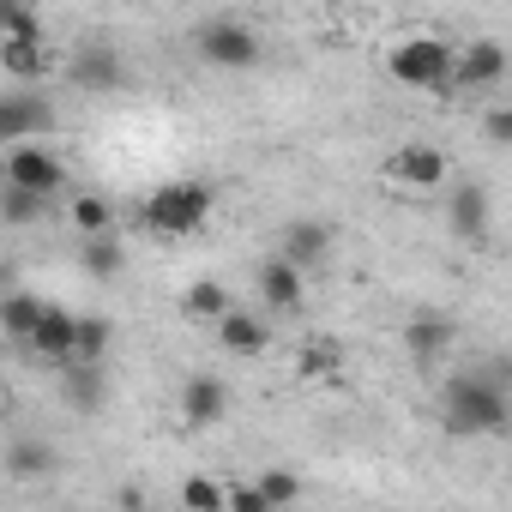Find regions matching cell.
Returning <instances> with one entry per match:
<instances>
[{
	"instance_id": "obj_12",
	"label": "cell",
	"mask_w": 512,
	"mask_h": 512,
	"mask_svg": "<svg viewBox=\"0 0 512 512\" xmlns=\"http://www.w3.org/2000/svg\"><path fill=\"white\" fill-rule=\"evenodd\" d=\"M223 410H229V386H223L217 374H193L187 392H181V416H187V428H211Z\"/></svg>"
},
{
	"instance_id": "obj_18",
	"label": "cell",
	"mask_w": 512,
	"mask_h": 512,
	"mask_svg": "<svg viewBox=\"0 0 512 512\" xmlns=\"http://www.w3.org/2000/svg\"><path fill=\"white\" fill-rule=\"evenodd\" d=\"M0 73L19 79V85L43 79L49 73V43H0Z\"/></svg>"
},
{
	"instance_id": "obj_27",
	"label": "cell",
	"mask_w": 512,
	"mask_h": 512,
	"mask_svg": "<svg viewBox=\"0 0 512 512\" xmlns=\"http://www.w3.org/2000/svg\"><path fill=\"white\" fill-rule=\"evenodd\" d=\"M67 404L73 410H97L103 404V368H73L67 374Z\"/></svg>"
},
{
	"instance_id": "obj_7",
	"label": "cell",
	"mask_w": 512,
	"mask_h": 512,
	"mask_svg": "<svg viewBox=\"0 0 512 512\" xmlns=\"http://www.w3.org/2000/svg\"><path fill=\"white\" fill-rule=\"evenodd\" d=\"M49 127H55V109H49V97H31V91H13V97H0V145H31L37 133L49 139Z\"/></svg>"
},
{
	"instance_id": "obj_17",
	"label": "cell",
	"mask_w": 512,
	"mask_h": 512,
	"mask_svg": "<svg viewBox=\"0 0 512 512\" xmlns=\"http://www.w3.org/2000/svg\"><path fill=\"white\" fill-rule=\"evenodd\" d=\"M43 314H49V302H37V296H25V290H13L7 302H0V326H7V338H19V344L37 338Z\"/></svg>"
},
{
	"instance_id": "obj_3",
	"label": "cell",
	"mask_w": 512,
	"mask_h": 512,
	"mask_svg": "<svg viewBox=\"0 0 512 512\" xmlns=\"http://www.w3.org/2000/svg\"><path fill=\"white\" fill-rule=\"evenodd\" d=\"M452 67H458V49L440 43V37H410L392 49L386 73L410 91H434V97H452Z\"/></svg>"
},
{
	"instance_id": "obj_20",
	"label": "cell",
	"mask_w": 512,
	"mask_h": 512,
	"mask_svg": "<svg viewBox=\"0 0 512 512\" xmlns=\"http://www.w3.org/2000/svg\"><path fill=\"white\" fill-rule=\"evenodd\" d=\"M181 308H187L193 320H223V314H235V302H229V290H223L217 278H199V284L181 296Z\"/></svg>"
},
{
	"instance_id": "obj_9",
	"label": "cell",
	"mask_w": 512,
	"mask_h": 512,
	"mask_svg": "<svg viewBox=\"0 0 512 512\" xmlns=\"http://www.w3.org/2000/svg\"><path fill=\"white\" fill-rule=\"evenodd\" d=\"M506 79V43L482 37V43H464L458 49V67H452V91H488Z\"/></svg>"
},
{
	"instance_id": "obj_24",
	"label": "cell",
	"mask_w": 512,
	"mask_h": 512,
	"mask_svg": "<svg viewBox=\"0 0 512 512\" xmlns=\"http://www.w3.org/2000/svg\"><path fill=\"white\" fill-rule=\"evenodd\" d=\"M181 506L187 512H229V488L217 476H187L181 482Z\"/></svg>"
},
{
	"instance_id": "obj_4",
	"label": "cell",
	"mask_w": 512,
	"mask_h": 512,
	"mask_svg": "<svg viewBox=\"0 0 512 512\" xmlns=\"http://www.w3.org/2000/svg\"><path fill=\"white\" fill-rule=\"evenodd\" d=\"M193 49H199V61H211V67H253V61H260V37H253V25L235 19V13L205 19V25L193 31Z\"/></svg>"
},
{
	"instance_id": "obj_25",
	"label": "cell",
	"mask_w": 512,
	"mask_h": 512,
	"mask_svg": "<svg viewBox=\"0 0 512 512\" xmlns=\"http://www.w3.org/2000/svg\"><path fill=\"white\" fill-rule=\"evenodd\" d=\"M103 350H109V320H103V314H91V320H79V344H73V368H97V362H103Z\"/></svg>"
},
{
	"instance_id": "obj_8",
	"label": "cell",
	"mask_w": 512,
	"mask_h": 512,
	"mask_svg": "<svg viewBox=\"0 0 512 512\" xmlns=\"http://www.w3.org/2000/svg\"><path fill=\"white\" fill-rule=\"evenodd\" d=\"M67 79H73L79 91L109 97V91H121V85H127V61H121V49H109V43H85V49H73Z\"/></svg>"
},
{
	"instance_id": "obj_19",
	"label": "cell",
	"mask_w": 512,
	"mask_h": 512,
	"mask_svg": "<svg viewBox=\"0 0 512 512\" xmlns=\"http://www.w3.org/2000/svg\"><path fill=\"white\" fill-rule=\"evenodd\" d=\"M73 229H79L85 241L115 235V205H109L103 193H73Z\"/></svg>"
},
{
	"instance_id": "obj_23",
	"label": "cell",
	"mask_w": 512,
	"mask_h": 512,
	"mask_svg": "<svg viewBox=\"0 0 512 512\" xmlns=\"http://www.w3.org/2000/svg\"><path fill=\"white\" fill-rule=\"evenodd\" d=\"M0 43H49L43 37V19H37V7H0Z\"/></svg>"
},
{
	"instance_id": "obj_1",
	"label": "cell",
	"mask_w": 512,
	"mask_h": 512,
	"mask_svg": "<svg viewBox=\"0 0 512 512\" xmlns=\"http://www.w3.org/2000/svg\"><path fill=\"white\" fill-rule=\"evenodd\" d=\"M440 428L452 440H482L512 428V398L494 374H452L440 386Z\"/></svg>"
},
{
	"instance_id": "obj_6",
	"label": "cell",
	"mask_w": 512,
	"mask_h": 512,
	"mask_svg": "<svg viewBox=\"0 0 512 512\" xmlns=\"http://www.w3.org/2000/svg\"><path fill=\"white\" fill-rule=\"evenodd\" d=\"M386 181H392V187L434 193V187H446V151H440V145L410 139V145H398V151L386 157Z\"/></svg>"
},
{
	"instance_id": "obj_29",
	"label": "cell",
	"mask_w": 512,
	"mask_h": 512,
	"mask_svg": "<svg viewBox=\"0 0 512 512\" xmlns=\"http://www.w3.org/2000/svg\"><path fill=\"white\" fill-rule=\"evenodd\" d=\"M229 512H278V506L260 494V482H235L229 488Z\"/></svg>"
},
{
	"instance_id": "obj_2",
	"label": "cell",
	"mask_w": 512,
	"mask_h": 512,
	"mask_svg": "<svg viewBox=\"0 0 512 512\" xmlns=\"http://www.w3.org/2000/svg\"><path fill=\"white\" fill-rule=\"evenodd\" d=\"M205 217H211V187L205 181H163L139 205L145 235H163V241H181V235L205 229Z\"/></svg>"
},
{
	"instance_id": "obj_5",
	"label": "cell",
	"mask_w": 512,
	"mask_h": 512,
	"mask_svg": "<svg viewBox=\"0 0 512 512\" xmlns=\"http://www.w3.org/2000/svg\"><path fill=\"white\" fill-rule=\"evenodd\" d=\"M7 187L37 193V199H55L67 187V163L49 145H19V151H7Z\"/></svg>"
},
{
	"instance_id": "obj_10",
	"label": "cell",
	"mask_w": 512,
	"mask_h": 512,
	"mask_svg": "<svg viewBox=\"0 0 512 512\" xmlns=\"http://www.w3.org/2000/svg\"><path fill=\"white\" fill-rule=\"evenodd\" d=\"M332 223H320V217H296V223H284V235H278V253L296 266V272H308V266H320L326 253H332Z\"/></svg>"
},
{
	"instance_id": "obj_28",
	"label": "cell",
	"mask_w": 512,
	"mask_h": 512,
	"mask_svg": "<svg viewBox=\"0 0 512 512\" xmlns=\"http://www.w3.org/2000/svg\"><path fill=\"white\" fill-rule=\"evenodd\" d=\"M253 482H260V494H266L272 506H290V500L302 494V482H296L290 470H260V476H253Z\"/></svg>"
},
{
	"instance_id": "obj_16",
	"label": "cell",
	"mask_w": 512,
	"mask_h": 512,
	"mask_svg": "<svg viewBox=\"0 0 512 512\" xmlns=\"http://www.w3.org/2000/svg\"><path fill=\"white\" fill-rule=\"evenodd\" d=\"M446 344H452V320L446 314H416L410 326H404V350L428 368L434 356H446Z\"/></svg>"
},
{
	"instance_id": "obj_26",
	"label": "cell",
	"mask_w": 512,
	"mask_h": 512,
	"mask_svg": "<svg viewBox=\"0 0 512 512\" xmlns=\"http://www.w3.org/2000/svg\"><path fill=\"white\" fill-rule=\"evenodd\" d=\"M43 211H49V199H37V193H19V187L0 193V217H7V229H25V223H37Z\"/></svg>"
},
{
	"instance_id": "obj_11",
	"label": "cell",
	"mask_w": 512,
	"mask_h": 512,
	"mask_svg": "<svg viewBox=\"0 0 512 512\" xmlns=\"http://www.w3.org/2000/svg\"><path fill=\"white\" fill-rule=\"evenodd\" d=\"M446 223H452L458 241H482V235H488V193H482L476 181H452V193H446Z\"/></svg>"
},
{
	"instance_id": "obj_21",
	"label": "cell",
	"mask_w": 512,
	"mask_h": 512,
	"mask_svg": "<svg viewBox=\"0 0 512 512\" xmlns=\"http://www.w3.org/2000/svg\"><path fill=\"white\" fill-rule=\"evenodd\" d=\"M7 470H13L19 482H31V476H49V470H55V452H49L43 440H25V434H19V440L7 446Z\"/></svg>"
},
{
	"instance_id": "obj_14",
	"label": "cell",
	"mask_w": 512,
	"mask_h": 512,
	"mask_svg": "<svg viewBox=\"0 0 512 512\" xmlns=\"http://www.w3.org/2000/svg\"><path fill=\"white\" fill-rule=\"evenodd\" d=\"M73 344H79V320H73L67 308H49L43 326H37V338H31V350H37L43 362H67V368H73Z\"/></svg>"
},
{
	"instance_id": "obj_15",
	"label": "cell",
	"mask_w": 512,
	"mask_h": 512,
	"mask_svg": "<svg viewBox=\"0 0 512 512\" xmlns=\"http://www.w3.org/2000/svg\"><path fill=\"white\" fill-rule=\"evenodd\" d=\"M217 344H223V350H235V356H260V350L272 344V332H266V320H260V314L235 308V314H223V320H217Z\"/></svg>"
},
{
	"instance_id": "obj_13",
	"label": "cell",
	"mask_w": 512,
	"mask_h": 512,
	"mask_svg": "<svg viewBox=\"0 0 512 512\" xmlns=\"http://www.w3.org/2000/svg\"><path fill=\"white\" fill-rule=\"evenodd\" d=\"M253 284H260V302H266V308H278V314H290V308L302 302V272L284 260V253H272Z\"/></svg>"
},
{
	"instance_id": "obj_30",
	"label": "cell",
	"mask_w": 512,
	"mask_h": 512,
	"mask_svg": "<svg viewBox=\"0 0 512 512\" xmlns=\"http://www.w3.org/2000/svg\"><path fill=\"white\" fill-rule=\"evenodd\" d=\"M482 133H488V145L512 151V103H506V109H488V115H482Z\"/></svg>"
},
{
	"instance_id": "obj_22",
	"label": "cell",
	"mask_w": 512,
	"mask_h": 512,
	"mask_svg": "<svg viewBox=\"0 0 512 512\" xmlns=\"http://www.w3.org/2000/svg\"><path fill=\"white\" fill-rule=\"evenodd\" d=\"M79 266H85L91 278H115V272L127 266V253H121V241H115V235H97V241H85V247H79Z\"/></svg>"
}]
</instances>
